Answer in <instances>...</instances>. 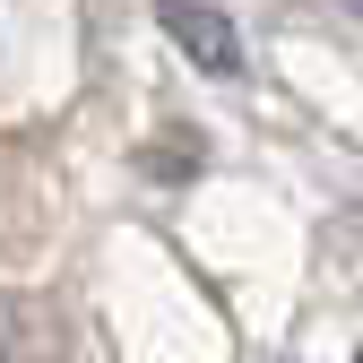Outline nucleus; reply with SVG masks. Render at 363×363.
Returning a JSON list of instances; mask_svg holds the SVG:
<instances>
[{"label": "nucleus", "instance_id": "2", "mask_svg": "<svg viewBox=\"0 0 363 363\" xmlns=\"http://www.w3.org/2000/svg\"><path fill=\"white\" fill-rule=\"evenodd\" d=\"M43 346H52V320H43L35 303H18V294H0V363H35Z\"/></svg>", "mask_w": 363, "mask_h": 363}, {"label": "nucleus", "instance_id": "3", "mask_svg": "<svg viewBox=\"0 0 363 363\" xmlns=\"http://www.w3.org/2000/svg\"><path fill=\"white\" fill-rule=\"evenodd\" d=\"M354 9H363V0H354Z\"/></svg>", "mask_w": 363, "mask_h": 363}, {"label": "nucleus", "instance_id": "1", "mask_svg": "<svg viewBox=\"0 0 363 363\" xmlns=\"http://www.w3.org/2000/svg\"><path fill=\"white\" fill-rule=\"evenodd\" d=\"M156 26H164L208 78H234V69H242V35H234V18H225L216 0H156Z\"/></svg>", "mask_w": 363, "mask_h": 363}]
</instances>
